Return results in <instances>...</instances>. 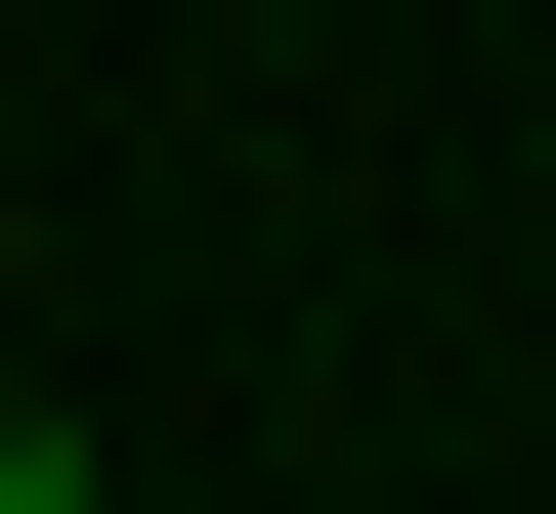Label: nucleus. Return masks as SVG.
Wrapping results in <instances>:
<instances>
[{
	"label": "nucleus",
	"instance_id": "1",
	"mask_svg": "<svg viewBox=\"0 0 556 514\" xmlns=\"http://www.w3.org/2000/svg\"><path fill=\"white\" fill-rule=\"evenodd\" d=\"M0 514H86V472H43V429H0Z\"/></svg>",
	"mask_w": 556,
	"mask_h": 514
}]
</instances>
